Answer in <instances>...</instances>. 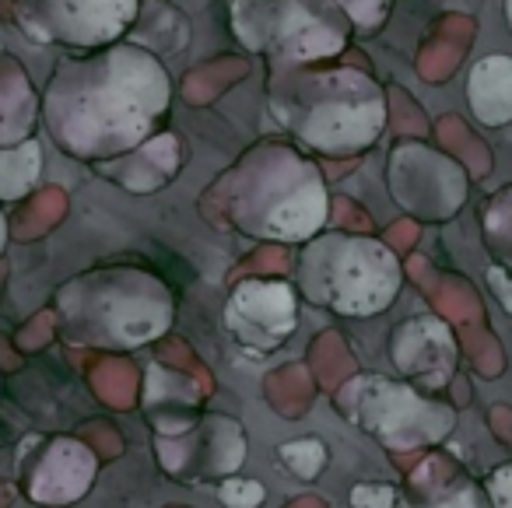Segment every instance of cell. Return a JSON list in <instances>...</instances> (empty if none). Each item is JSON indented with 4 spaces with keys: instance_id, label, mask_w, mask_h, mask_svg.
<instances>
[{
    "instance_id": "cell-1",
    "label": "cell",
    "mask_w": 512,
    "mask_h": 508,
    "mask_svg": "<svg viewBox=\"0 0 512 508\" xmlns=\"http://www.w3.org/2000/svg\"><path fill=\"white\" fill-rule=\"evenodd\" d=\"M172 113V78L144 46L113 43L64 53L39 99L46 134L74 162L102 165L162 134Z\"/></svg>"
},
{
    "instance_id": "cell-2",
    "label": "cell",
    "mask_w": 512,
    "mask_h": 508,
    "mask_svg": "<svg viewBox=\"0 0 512 508\" xmlns=\"http://www.w3.org/2000/svg\"><path fill=\"white\" fill-rule=\"evenodd\" d=\"M228 228L260 242H309L323 232L330 193L320 165L285 141H260L242 151L211 183Z\"/></svg>"
},
{
    "instance_id": "cell-3",
    "label": "cell",
    "mask_w": 512,
    "mask_h": 508,
    "mask_svg": "<svg viewBox=\"0 0 512 508\" xmlns=\"http://www.w3.org/2000/svg\"><path fill=\"white\" fill-rule=\"evenodd\" d=\"M267 109L285 134L327 158L369 151L386 127V95L369 74L320 64H271Z\"/></svg>"
},
{
    "instance_id": "cell-4",
    "label": "cell",
    "mask_w": 512,
    "mask_h": 508,
    "mask_svg": "<svg viewBox=\"0 0 512 508\" xmlns=\"http://www.w3.org/2000/svg\"><path fill=\"white\" fill-rule=\"evenodd\" d=\"M60 330L67 340L99 351H134L162 333L176 319V298L169 284L141 267H95L71 277L53 298Z\"/></svg>"
},
{
    "instance_id": "cell-5",
    "label": "cell",
    "mask_w": 512,
    "mask_h": 508,
    "mask_svg": "<svg viewBox=\"0 0 512 508\" xmlns=\"http://www.w3.org/2000/svg\"><path fill=\"white\" fill-rule=\"evenodd\" d=\"M295 288L316 309L348 319L379 316L397 302L404 270L386 242L369 235L320 232L302 242Z\"/></svg>"
},
{
    "instance_id": "cell-6",
    "label": "cell",
    "mask_w": 512,
    "mask_h": 508,
    "mask_svg": "<svg viewBox=\"0 0 512 508\" xmlns=\"http://www.w3.org/2000/svg\"><path fill=\"white\" fill-rule=\"evenodd\" d=\"M232 32L267 64H320L348 50L355 25L337 0H232Z\"/></svg>"
},
{
    "instance_id": "cell-7",
    "label": "cell",
    "mask_w": 512,
    "mask_h": 508,
    "mask_svg": "<svg viewBox=\"0 0 512 508\" xmlns=\"http://www.w3.org/2000/svg\"><path fill=\"white\" fill-rule=\"evenodd\" d=\"M337 410L386 449H432L456 428V410L407 379L355 375L337 393Z\"/></svg>"
},
{
    "instance_id": "cell-8",
    "label": "cell",
    "mask_w": 512,
    "mask_h": 508,
    "mask_svg": "<svg viewBox=\"0 0 512 508\" xmlns=\"http://www.w3.org/2000/svg\"><path fill=\"white\" fill-rule=\"evenodd\" d=\"M141 0H11L18 32L39 46L102 50L130 36Z\"/></svg>"
},
{
    "instance_id": "cell-9",
    "label": "cell",
    "mask_w": 512,
    "mask_h": 508,
    "mask_svg": "<svg viewBox=\"0 0 512 508\" xmlns=\"http://www.w3.org/2000/svg\"><path fill=\"white\" fill-rule=\"evenodd\" d=\"M299 288L281 277H246L232 288L221 312L225 333L249 358L281 351L299 326Z\"/></svg>"
},
{
    "instance_id": "cell-10",
    "label": "cell",
    "mask_w": 512,
    "mask_h": 508,
    "mask_svg": "<svg viewBox=\"0 0 512 508\" xmlns=\"http://www.w3.org/2000/svg\"><path fill=\"white\" fill-rule=\"evenodd\" d=\"M390 361L411 386L442 393L460 365V347L439 316H411L390 333Z\"/></svg>"
},
{
    "instance_id": "cell-11",
    "label": "cell",
    "mask_w": 512,
    "mask_h": 508,
    "mask_svg": "<svg viewBox=\"0 0 512 508\" xmlns=\"http://www.w3.org/2000/svg\"><path fill=\"white\" fill-rule=\"evenodd\" d=\"M95 473H99V463L92 449H85L74 438H57L46 445V456H39V463L32 466L25 491L39 505H71L85 498Z\"/></svg>"
},
{
    "instance_id": "cell-12",
    "label": "cell",
    "mask_w": 512,
    "mask_h": 508,
    "mask_svg": "<svg viewBox=\"0 0 512 508\" xmlns=\"http://www.w3.org/2000/svg\"><path fill=\"white\" fill-rule=\"evenodd\" d=\"M99 176L113 179L127 193H155L158 186L172 183L176 172L183 169V141L172 130H162L141 148L127 151L120 158H109L102 165H92Z\"/></svg>"
},
{
    "instance_id": "cell-13",
    "label": "cell",
    "mask_w": 512,
    "mask_h": 508,
    "mask_svg": "<svg viewBox=\"0 0 512 508\" xmlns=\"http://www.w3.org/2000/svg\"><path fill=\"white\" fill-rule=\"evenodd\" d=\"M397 508H491V501L481 480L442 459H428L421 470H414Z\"/></svg>"
},
{
    "instance_id": "cell-14",
    "label": "cell",
    "mask_w": 512,
    "mask_h": 508,
    "mask_svg": "<svg viewBox=\"0 0 512 508\" xmlns=\"http://www.w3.org/2000/svg\"><path fill=\"white\" fill-rule=\"evenodd\" d=\"M467 99L484 127H502L512 120V60L488 57L470 71Z\"/></svg>"
},
{
    "instance_id": "cell-15",
    "label": "cell",
    "mask_w": 512,
    "mask_h": 508,
    "mask_svg": "<svg viewBox=\"0 0 512 508\" xmlns=\"http://www.w3.org/2000/svg\"><path fill=\"white\" fill-rule=\"evenodd\" d=\"M127 39L155 53V57L179 53L190 43V22H186L183 11L165 4V0H141V11H137V22Z\"/></svg>"
},
{
    "instance_id": "cell-16",
    "label": "cell",
    "mask_w": 512,
    "mask_h": 508,
    "mask_svg": "<svg viewBox=\"0 0 512 508\" xmlns=\"http://www.w3.org/2000/svg\"><path fill=\"white\" fill-rule=\"evenodd\" d=\"M43 172V148L36 137L11 148H0V200H18L39 183Z\"/></svg>"
},
{
    "instance_id": "cell-17",
    "label": "cell",
    "mask_w": 512,
    "mask_h": 508,
    "mask_svg": "<svg viewBox=\"0 0 512 508\" xmlns=\"http://www.w3.org/2000/svg\"><path fill=\"white\" fill-rule=\"evenodd\" d=\"M274 456H278V463L299 480H316L327 470V445H323L320 438H295V442L278 445Z\"/></svg>"
},
{
    "instance_id": "cell-18",
    "label": "cell",
    "mask_w": 512,
    "mask_h": 508,
    "mask_svg": "<svg viewBox=\"0 0 512 508\" xmlns=\"http://www.w3.org/2000/svg\"><path fill=\"white\" fill-rule=\"evenodd\" d=\"M218 498L225 508H260L267 491H264V484L253 477H225V480H218Z\"/></svg>"
},
{
    "instance_id": "cell-19",
    "label": "cell",
    "mask_w": 512,
    "mask_h": 508,
    "mask_svg": "<svg viewBox=\"0 0 512 508\" xmlns=\"http://www.w3.org/2000/svg\"><path fill=\"white\" fill-rule=\"evenodd\" d=\"M348 501L351 508H397L400 491L390 480H362V484L351 487Z\"/></svg>"
},
{
    "instance_id": "cell-20",
    "label": "cell",
    "mask_w": 512,
    "mask_h": 508,
    "mask_svg": "<svg viewBox=\"0 0 512 508\" xmlns=\"http://www.w3.org/2000/svg\"><path fill=\"white\" fill-rule=\"evenodd\" d=\"M344 8V15L351 18V25L362 32H372L383 25V15L390 8V0H337Z\"/></svg>"
},
{
    "instance_id": "cell-21",
    "label": "cell",
    "mask_w": 512,
    "mask_h": 508,
    "mask_svg": "<svg viewBox=\"0 0 512 508\" xmlns=\"http://www.w3.org/2000/svg\"><path fill=\"white\" fill-rule=\"evenodd\" d=\"M491 508H512V463H502L484 477Z\"/></svg>"
},
{
    "instance_id": "cell-22",
    "label": "cell",
    "mask_w": 512,
    "mask_h": 508,
    "mask_svg": "<svg viewBox=\"0 0 512 508\" xmlns=\"http://www.w3.org/2000/svg\"><path fill=\"white\" fill-rule=\"evenodd\" d=\"M488 284L495 288V298L502 302V309L512 316V270L502 263H491L488 267Z\"/></svg>"
},
{
    "instance_id": "cell-23",
    "label": "cell",
    "mask_w": 512,
    "mask_h": 508,
    "mask_svg": "<svg viewBox=\"0 0 512 508\" xmlns=\"http://www.w3.org/2000/svg\"><path fill=\"white\" fill-rule=\"evenodd\" d=\"M4 246H8V214L0 211V253H4Z\"/></svg>"
},
{
    "instance_id": "cell-24",
    "label": "cell",
    "mask_w": 512,
    "mask_h": 508,
    "mask_svg": "<svg viewBox=\"0 0 512 508\" xmlns=\"http://www.w3.org/2000/svg\"><path fill=\"white\" fill-rule=\"evenodd\" d=\"M505 18H509V29H512V0H505Z\"/></svg>"
}]
</instances>
